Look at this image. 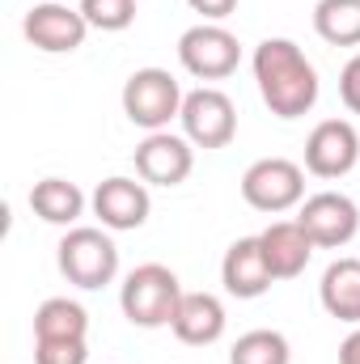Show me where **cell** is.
Here are the masks:
<instances>
[{"label": "cell", "instance_id": "6da1fadb", "mask_svg": "<svg viewBox=\"0 0 360 364\" xmlns=\"http://www.w3.org/2000/svg\"><path fill=\"white\" fill-rule=\"evenodd\" d=\"M259 97L275 119H301L318 102V73L292 38H263L250 55Z\"/></svg>", "mask_w": 360, "mask_h": 364}, {"label": "cell", "instance_id": "7a4b0ae2", "mask_svg": "<svg viewBox=\"0 0 360 364\" xmlns=\"http://www.w3.org/2000/svg\"><path fill=\"white\" fill-rule=\"evenodd\" d=\"M179 301H182L179 275L170 267H162V263H140L136 272H127L123 288H119V309L140 331L170 326L174 314H179Z\"/></svg>", "mask_w": 360, "mask_h": 364}, {"label": "cell", "instance_id": "3957f363", "mask_svg": "<svg viewBox=\"0 0 360 364\" xmlns=\"http://www.w3.org/2000/svg\"><path fill=\"white\" fill-rule=\"evenodd\" d=\"M55 263H60V275L68 284L93 292V288H106L119 275V246L110 242L106 229L73 225L55 246Z\"/></svg>", "mask_w": 360, "mask_h": 364}, {"label": "cell", "instance_id": "277c9868", "mask_svg": "<svg viewBox=\"0 0 360 364\" xmlns=\"http://www.w3.org/2000/svg\"><path fill=\"white\" fill-rule=\"evenodd\" d=\"M182 85L166 68H136L123 81V114L144 132H166L170 119L182 114Z\"/></svg>", "mask_w": 360, "mask_h": 364}, {"label": "cell", "instance_id": "5b68a950", "mask_svg": "<svg viewBox=\"0 0 360 364\" xmlns=\"http://www.w3.org/2000/svg\"><path fill=\"white\" fill-rule=\"evenodd\" d=\"M179 64L191 77H199V81H225L242 64V43L221 21H199V26L182 30Z\"/></svg>", "mask_w": 360, "mask_h": 364}, {"label": "cell", "instance_id": "8992f818", "mask_svg": "<svg viewBox=\"0 0 360 364\" xmlns=\"http://www.w3.org/2000/svg\"><path fill=\"white\" fill-rule=\"evenodd\" d=\"M242 199L255 212H288L305 199V170L288 157H259L242 174Z\"/></svg>", "mask_w": 360, "mask_h": 364}, {"label": "cell", "instance_id": "52a82bcc", "mask_svg": "<svg viewBox=\"0 0 360 364\" xmlns=\"http://www.w3.org/2000/svg\"><path fill=\"white\" fill-rule=\"evenodd\" d=\"M182 136L195 144V149H225L233 136H238V110H233V97L212 85L203 90H191L182 97Z\"/></svg>", "mask_w": 360, "mask_h": 364}, {"label": "cell", "instance_id": "ba28073f", "mask_svg": "<svg viewBox=\"0 0 360 364\" xmlns=\"http://www.w3.org/2000/svg\"><path fill=\"white\" fill-rule=\"evenodd\" d=\"M297 225L309 233V242L318 250H339L360 233V208L344 191H318V195L301 199Z\"/></svg>", "mask_w": 360, "mask_h": 364}, {"label": "cell", "instance_id": "9c48e42d", "mask_svg": "<svg viewBox=\"0 0 360 364\" xmlns=\"http://www.w3.org/2000/svg\"><path fill=\"white\" fill-rule=\"evenodd\" d=\"M21 34L30 38V47H38L47 55H73L77 47H85L90 21H85L81 9H73L64 0H43L26 13Z\"/></svg>", "mask_w": 360, "mask_h": 364}, {"label": "cell", "instance_id": "30bf717a", "mask_svg": "<svg viewBox=\"0 0 360 364\" xmlns=\"http://www.w3.org/2000/svg\"><path fill=\"white\" fill-rule=\"evenodd\" d=\"M360 161V132L348 119H322L305 140V170L314 178H344Z\"/></svg>", "mask_w": 360, "mask_h": 364}, {"label": "cell", "instance_id": "8fae6325", "mask_svg": "<svg viewBox=\"0 0 360 364\" xmlns=\"http://www.w3.org/2000/svg\"><path fill=\"white\" fill-rule=\"evenodd\" d=\"M195 170V144L174 132H149L136 144V174L149 186H179Z\"/></svg>", "mask_w": 360, "mask_h": 364}, {"label": "cell", "instance_id": "7c38bea8", "mask_svg": "<svg viewBox=\"0 0 360 364\" xmlns=\"http://www.w3.org/2000/svg\"><path fill=\"white\" fill-rule=\"evenodd\" d=\"M93 203V216L102 220V229H110V233H132V229H140L144 220H149V212H153V199H149V186L136 178H102L93 186L90 195Z\"/></svg>", "mask_w": 360, "mask_h": 364}, {"label": "cell", "instance_id": "4fadbf2b", "mask_svg": "<svg viewBox=\"0 0 360 364\" xmlns=\"http://www.w3.org/2000/svg\"><path fill=\"white\" fill-rule=\"evenodd\" d=\"M221 284H225V292L238 296V301H255V296H263L271 284H275L268 259H263L259 237H238V242L225 250V259H221Z\"/></svg>", "mask_w": 360, "mask_h": 364}, {"label": "cell", "instance_id": "5bb4252c", "mask_svg": "<svg viewBox=\"0 0 360 364\" xmlns=\"http://www.w3.org/2000/svg\"><path fill=\"white\" fill-rule=\"evenodd\" d=\"M225 326H229L225 305H221V296H212V292H182L179 314H174V322H170L174 339L186 343V348H212V343L225 335Z\"/></svg>", "mask_w": 360, "mask_h": 364}, {"label": "cell", "instance_id": "9a60e30c", "mask_svg": "<svg viewBox=\"0 0 360 364\" xmlns=\"http://www.w3.org/2000/svg\"><path fill=\"white\" fill-rule=\"evenodd\" d=\"M259 246H263V259H268L275 279H297L309 267L314 250H318L297 220H271L268 229L259 233Z\"/></svg>", "mask_w": 360, "mask_h": 364}, {"label": "cell", "instance_id": "2e32d148", "mask_svg": "<svg viewBox=\"0 0 360 364\" xmlns=\"http://www.w3.org/2000/svg\"><path fill=\"white\" fill-rule=\"evenodd\" d=\"M318 301L331 318L360 326V259H335L322 284H318Z\"/></svg>", "mask_w": 360, "mask_h": 364}, {"label": "cell", "instance_id": "e0dca14e", "mask_svg": "<svg viewBox=\"0 0 360 364\" xmlns=\"http://www.w3.org/2000/svg\"><path fill=\"white\" fill-rule=\"evenodd\" d=\"M30 212L38 220H47V225L73 229L81 220V212H85V191L68 178H43L30 186Z\"/></svg>", "mask_w": 360, "mask_h": 364}, {"label": "cell", "instance_id": "ac0fdd59", "mask_svg": "<svg viewBox=\"0 0 360 364\" xmlns=\"http://www.w3.org/2000/svg\"><path fill=\"white\" fill-rule=\"evenodd\" d=\"M90 335V314L68 301V296H51L34 309V339H85Z\"/></svg>", "mask_w": 360, "mask_h": 364}, {"label": "cell", "instance_id": "d6986e66", "mask_svg": "<svg viewBox=\"0 0 360 364\" xmlns=\"http://www.w3.org/2000/svg\"><path fill=\"white\" fill-rule=\"evenodd\" d=\"M314 30L331 47H360V0H318Z\"/></svg>", "mask_w": 360, "mask_h": 364}, {"label": "cell", "instance_id": "ffe728a7", "mask_svg": "<svg viewBox=\"0 0 360 364\" xmlns=\"http://www.w3.org/2000/svg\"><path fill=\"white\" fill-rule=\"evenodd\" d=\"M288 360H292L288 339H284L280 331H268V326L246 331V335L233 343V352H229V364H288Z\"/></svg>", "mask_w": 360, "mask_h": 364}, {"label": "cell", "instance_id": "44dd1931", "mask_svg": "<svg viewBox=\"0 0 360 364\" xmlns=\"http://www.w3.org/2000/svg\"><path fill=\"white\" fill-rule=\"evenodd\" d=\"M81 13H85L90 30L119 34L136 21V0H81Z\"/></svg>", "mask_w": 360, "mask_h": 364}, {"label": "cell", "instance_id": "7402d4cb", "mask_svg": "<svg viewBox=\"0 0 360 364\" xmlns=\"http://www.w3.org/2000/svg\"><path fill=\"white\" fill-rule=\"evenodd\" d=\"M90 343L85 339H34V364H85Z\"/></svg>", "mask_w": 360, "mask_h": 364}, {"label": "cell", "instance_id": "603a6c76", "mask_svg": "<svg viewBox=\"0 0 360 364\" xmlns=\"http://www.w3.org/2000/svg\"><path fill=\"white\" fill-rule=\"evenodd\" d=\"M339 97H344V106L360 114V51L344 64V73H339Z\"/></svg>", "mask_w": 360, "mask_h": 364}, {"label": "cell", "instance_id": "cb8c5ba5", "mask_svg": "<svg viewBox=\"0 0 360 364\" xmlns=\"http://www.w3.org/2000/svg\"><path fill=\"white\" fill-rule=\"evenodd\" d=\"M203 21H225L229 13H238V0H186Z\"/></svg>", "mask_w": 360, "mask_h": 364}, {"label": "cell", "instance_id": "d4e9b609", "mask_svg": "<svg viewBox=\"0 0 360 364\" xmlns=\"http://www.w3.org/2000/svg\"><path fill=\"white\" fill-rule=\"evenodd\" d=\"M339 364H360V326L339 343Z\"/></svg>", "mask_w": 360, "mask_h": 364}]
</instances>
